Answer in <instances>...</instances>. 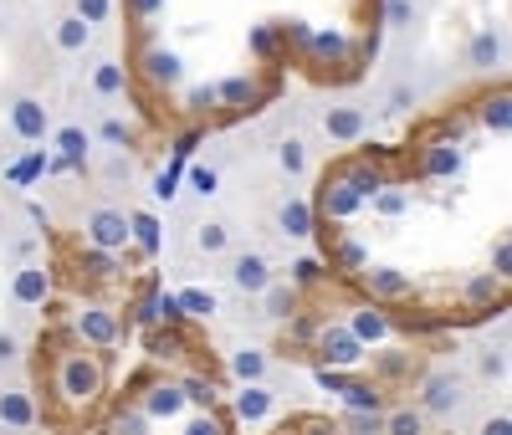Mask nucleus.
Wrapping results in <instances>:
<instances>
[{"label": "nucleus", "mask_w": 512, "mask_h": 435, "mask_svg": "<svg viewBox=\"0 0 512 435\" xmlns=\"http://www.w3.org/2000/svg\"><path fill=\"white\" fill-rule=\"evenodd\" d=\"M384 190V174L369 169V164H344L338 174H328V185L318 195V210L328 215V221H349L354 210H364L374 195Z\"/></svg>", "instance_id": "1"}, {"label": "nucleus", "mask_w": 512, "mask_h": 435, "mask_svg": "<svg viewBox=\"0 0 512 435\" xmlns=\"http://www.w3.org/2000/svg\"><path fill=\"white\" fill-rule=\"evenodd\" d=\"M0 108H6V123H11V134L21 139V144H47L52 139V103L41 98V93H31V87H21V82H6L0 87Z\"/></svg>", "instance_id": "2"}, {"label": "nucleus", "mask_w": 512, "mask_h": 435, "mask_svg": "<svg viewBox=\"0 0 512 435\" xmlns=\"http://www.w3.org/2000/svg\"><path fill=\"white\" fill-rule=\"evenodd\" d=\"M466 405H472V384H466V374L461 369H451V364H441V369H431L420 379V415L425 420H461L466 415Z\"/></svg>", "instance_id": "3"}, {"label": "nucleus", "mask_w": 512, "mask_h": 435, "mask_svg": "<svg viewBox=\"0 0 512 435\" xmlns=\"http://www.w3.org/2000/svg\"><path fill=\"white\" fill-rule=\"evenodd\" d=\"M57 395L72 410L98 405V395H103V364H98V354H82V348L62 354L57 359Z\"/></svg>", "instance_id": "4"}, {"label": "nucleus", "mask_w": 512, "mask_h": 435, "mask_svg": "<svg viewBox=\"0 0 512 435\" xmlns=\"http://www.w3.org/2000/svg\"><path fill=\"white\" fill-rule=\"evenodd\" d=\"M226 282L236 297H262L272 282H277V267L267 251H231L226 256Z\"/></svg>", "instance_id": "5"}, {"label": "nucleus", "mask_w": 512, "mask_h": 435, "mask_svg": "<svg viewBox=\"0 0 512 435\" xmlns=\"http://www.w3.org/2000/svg\"><path fill=\"white\" fill-rule=\"evenodd\" d=\"M82 246L118 256V251L128 246V210H118V205H93L88 215H82Z\"/></svg>", "instance_id": "6"}, {"label": "nucleus", "mask_w": 512, "mask_h": 435, "mask_svg": "<svg viewBox=\"0 0 512 435\" xmlns=\"http://www.w3.org/2000/svg\"><path fill=\"white\" fill-rule=\"evenodd\" d=\"M297 47H303L313 62H328V67H338V62H349V52H354V41L344 36V31H313L308 21H287L282 26Z\"/></svg>", "instance_id": "7"}, {"label": "nucleus", "mask_w": 512, "mask_h": 435, "mask_svg": "<svg viewBox=\"0 0 512 435\" xmlns=\"http://www.w3.org/2000/svg\"><path fill=\"white\" fill-rule=\"evenodd\" d=\"M52 302V272L41 261H21L11 272V308L16 313H41Z\"/></svg>", "instance_id": "8"}, {"label": "nucleus", "mask_w": 512, "mask_h": 435, "mask_svg": "<svg viewBox=\"0 0 512 435\" xmlns=\"http://www.w3.org/2000/svg\"><path fill=\"white\" fill-rule=\"evenodd\" d=\"M134 67H139V77H144L149 87H164V93L185 87V57H180L175 47H164V41H149Z\"/></svg>", "instance_id": "9"}, {"label": "nucleus", "mask_w": 512, "mask_h": 435, "mask_svg": "<svg viewBox=\"0 0 512 435\" xmlns=\"http://www.w3.org/2000/svg\"><path fill=\"white\" fill-rule=\"evenodd\" d=\"M318 128L333 139V144H359V139H369V128H374V113L369 108H359V103H333V108H323L318 113Z\"/></svg>", "instance_id": "10"}, {"label": "nucleus", "mask_w": 512, "mask_h": 435, "mask_svg": "<svg viewBox=\"0 0 512 435\" xmlns=\"http://www.w3.org/2000/svg\"><path fill=\"white\" fill-rule=\"evenodd\" d=\"M52 149L47 154H57L67 169H88L93 164V154H98V144H93V128L88 123H52V139H47Z\"/></svg>", "instance_id": "11"}, {"label": "nucleus", "mask_w": 512, "mask_h": 435, "mask_svg": "<svg viewBox=\"0 0 512 435\" xmlns=\"http://www.w3.org/2000/svg\"><path fill=\"white\" fill-rule=\"evenodd\" d=\"M47 36H52V52L57 57H93V47H98V31L88 26V21H77L72 11H57L52 16V26H47Z\"/></svg>", "instance_id": "12"}, {"label": "nucleus", "mask_w": 512, "mask_h": 435, "mask_svg": "<svg viewBox=\"0 0 512 435\" xmlns=\"http://www.w3.org/2000/svg\"><path fill=\"white\" fill-rule=\"evenodd\" d=\"M502 67H507V31L502 26H482L472 41H466V72L492 77Z\"/></svg>", "instance_id": "13"}, {"label": "nucleus", "mask_w": 512, "mask_h": 435, "mask_svg": "<svg viewBox=\"0 0 512 435\" xmlns=\"http://www.w3.org/2000/svg\"><path fill=\"white\" fill-rule=\"evenodd\" d=\"M72 333L88 348H113L118 343V313L103 308V302H82V308L72 313Z\"/></svg>", "instance_id": "14"}, {"label": "nucleus", "mask_w": 512, "mask_h": 435, "mask_svg": "<svg viewBox=\"0 0 512 435\" xmlns=\"http://www.w3.org/2000/svg\"><path fill=\"white\" fill-rule=\"evenodd\" d=\"M41 420L36 410V395L26 384H0V430H11V435H31Z\"/></svg>", "instance_id": "15"}, {"label": "nucleus", "mask_w": 512, "mask_h": 435, "mask_svg": "<svg viewBox=\"0 0 512 435\" xmlns=\"http://www.w3.org/2000/svg\"><path fill=\"white\" fill-rule=\"evenodd\" d=\"M88 98L93 103L128 98V67H123V57H113V52H98L93 57V67H88Z\"/></svg>", "instance_id": "16"}, {"label": "nucleus", "mask_w": 512, "mask_h": 435, "mask_svg": "<svg viewBox=\"0 0 512 435\" xmlns=\"http://www.w3.org/2000/svg\"><path fill=\"white\" fill-rule=\"evenodd\" d=\"M272 226H277L282 241H308L313 226H318V210H313L303 195H282L277 210H272Z\"/></svg>", "instance_id": "17"}, {"label": "nucleus", "mask_w": 512, "mask_h": 435, "mask_svg": "<svg viewBox=\"0 0 512 435\" xmlns=\"http://www.w3.org/2000/svg\"><path fill=\"white\" fill-rule=\"evenodd\" d=\"M318 359H323V369H354V364H364V343H354L349 328L323 323L318 328Z\"/></svg>", "instance_id": "18"}, {"label": "nucleus", "mask_w": 512, "mask_h": 435, "mask_svg": "<svg viewBox=\"0 0 512 435\" xmlns=\"http://www.w3.org/2000/svg\"><path fill=\"white\" fill-rule=\"evenodd\" d=\"M231 405H236V420H246V425H267V420L282 410V395H277L272 384H241Z\"/></svg>", "instance_id": "19"}, {"label": "nucleus", "mask_w": 512, "mask_h": 435, "mask_svg": "<svg viewBox=\"0 0 512 435\" xmlns=\"http://www.w3.org/2000/svg\"><path fill=\"white\" fill-rule=\"evenodd\" d=\"M195 236V251L200 256H231L236 251V221H231V215H205V221H195L190 226Z\"/></svg>", "instance_id": "20"}, {"label": "nucleus", "mask_w": 512, "mask_h": 435, "mask_svg": "<svg viewBox=\"0 0 512 435\" xmlns=\"http://www.w3.org/2000/svg\"><path fill=\"white\" fill-rule=\"evenodd\" d=\"M344 328H349V338H354V343H364V348H369V343H384V338H390V328H395V323H390V313H384L379 302H364V308H354V313H349V323H344Z\"/></svg>", "instance_id": "21"}, {"label": "nucleus", "mask_w": 512, "mask_h": 435, "mask_svg": "<svg viewBox=\"0 0 512 435\" xmlns=\"http://www.w3.org/2000/svg\"><path fill=\"white\" fill-rule=\"evenodd\" d=\"M359 277H364L369 302H400V297H410V272H400V267H364Z\"/></svg>", "instance_id": "22"}, {"label": "nucleus", "mask_w": 512, "mask_h": 435, "mask_svg": "<svg viewBox=\"0 0 512 435\" xmlns=\"http://www.w3.org/2000/svg\"><path fill=\"white\" fill-rule=\"evenodd\" d=\"M256 313H262V323H292L297 318V287L277 277L262 297H256Z\"/></svg>", "instance_id": "23"}, {"label": "nucleus", "mask_w": 512, "mask_h": 435, "mask_svg": "<svg viewBox=\"0 0 512 435\" xmlns=\"http://www.w3.org/2000/svg\"><path fill=\"white\" fill-rule=\"evenodd\" d=\"M216 98H221V108H246V113H256V108H262V82H256L251 72H236V77L216 82Z\"/></svg>", "instance_id": "24"}, {"label": "nucleus", "mask_w": 512, "mask_h": 435, "mask_svg": "<svg viewBox=\"0 0 512 435\" xmlns=\"http://www.w3.org/2000/svg\"><path fill=\"white\" fill-rule=\"evenodd\" d=\"M231 374L241 379V384H267V374H272V354L262 343H241L236 354H231Z\"/></svg>", "instance_id": "25"}, {"label": "nucleus", "mask_w": 512, "mask_h": 435, "mask_svg": "<svg viewBox=\"0 0 512 435\" xmlns=\"http://www.w3.org/2000/svg\"><path fill=\"white\" fill-rule=\"evenodd\" d=\"M134 154H123V149H98V185L103 190H123V185H134Z\"/></svg>", "instance_id": "26"}, {"label": "nucleus", "mask_w": 512, "mask_h": 435, "mask_svg": "<svg viewBox=\"0 0 512 435\" xmlns=\"http://www.w3.org/2000/svg\"><path fill=\"white\" fill-rule=\"evenodd\" d=\"M420 169L431 174V180H456V174L466 169V149L461 144H431L420 159Z\"/></svg>", "instance_id": "27"}, {"label": "nucleus", "mask_w": 512, "mask_h": 435, "mask_svg": "<svg viewBox=\"0 0 512 435\" xmlns=\"http://www.w3.org/2000/svg\"><path fill=\"white\" fill-rule=\"evenodd\" d=\"M272 159H277V169L287 174V180H303L308 174V139L303 134H282L272 144Z\"/></svg>", "instance_id": "28"}, {"label": "nucleus", "mask_w": 512, "mask_h": 435, "mask_svg": "<svg viewBox=\"0 0 512 435\" xmlns=\"http://www.w3.org/2000/svg\"><path fill=\"white\" fill-rule=\"evenodd\" d=\"M149 420H180L185 415V395H180V384H154L144 405H139Z\"/></svg>", "instance_id": "29"}, {"label": "nucleus", "mask_w": 512, "mask_h": 435, "mask_svg": "<svg viewBox=\"0 0 512 435\" xmlns=\"http://www.w3.org/2000/svg\"><path fill=\"white\" fill-rule=\"evenodd\" d=\"M128 241H134L144 256H159V251H164V226H159V215H149V210H134V215H128Z\"/></svg>", "instance_id": "30"}, {"label": "nucleus", "mask_w": 512, "mask_h": 435, "mask_svg": "<svg viewBox=\"0 0 512 435\" xmlns=\"http://www.w3.org/2000/svg\"><path fill=\"white\" fill-rule=\"evenodd\" d=\"M477 123L487 128L492 139H507V134H512V98L502 93V87H497V93H492V98L477 108Z\"/></svg>", "instance_id": "31"}, {"label": "nucleus", "mask_w": 512, "mask_h": 435, "mask_svg": "<svg viewBox=\"0 0 512 435\" xmlns=\"http://www.w3.org/2000/svg\"><path fill=\"white\" fill-rule=\"evenodd\" d=\"M93 144H108V149L134 154V128H128L123 118H113V113H98V123H93Z\"/></svg>", "instance_id": "32"}, {"label": "nucleus", "mask_w": 512, "mask_h": 435, "mask_svg": "<svg viewBox=\"0 0 512 435\" xmlns=\"http://www.w3.org/2000/svg\"><path fill=\"white\" fill-rule=\"evenodd\" d=\"M415 108H420V87H415V77L405 72V77L390 82V93H384V113H390V118H405V113H415Z\"/></svg>", "instance_id": "33"}, {"label": "nucleus", "mask_w": 512, "mask_h": 435, "mask_svg": "<svg viewBox=\"0 0 512 435\" xmlns=\"http://www.w3.org/2000/svg\"><path fill=\"white\" fill-rule=\"evenodd\" d=\"M185 180L195 200H216L221 195V164H185Z\"/></svg>", "instance_id": "34"}, {"label": "nucleus", "mask_w": 512, "mask_h": 435, "mask_svg": "<svg viewBox=\"0 0 512 435\" xmlns=\"http://www.w3.org/2000/svg\"><path fill=\"white\" fill-rule=\"evenodd\" d=\"M175 302H180L185 318H216L221 313V297L205 292V287H185V292H175Z\"/></svg>", "instance_id": "35"}, {"label": "nucleus", "mask_w": 512, "mask_h": 435, "mask_svg": "<svg viewBox=\"0 0 512 435\" xmlns=\"http://www.w3.org/2000/svg\"><path fill=\"white\" fill-rule=\"evenodd\" d=\"M41 174H47V149H26V154L6 169V180H11L16 190H26L31 180H41Z\"/></svg>", "instance_id": "36"}, {"label": "nucleus", "mask_w": 512, "mask_h": 435, "mask_svg": "<svg viewBox=\"0 0 512 435\" xmlns=\"http://www.w3.org/2000/svg\"><path fill=\"white\" fill-rule=\"evenodd\" d=\"M420 16V0H384V31H415Z\"/></svg>", "instance_id": "37"}, {"label": "nucleus", "mask_w": 512, "mask_h": 435, "mask_svg": "<svg viewBox=\"0 0 512 435\" xmlns=\"http://www.w3.org/2000/svg\"><path fill=\"white\" fill-rule=\"evenodd\" d=\"M77 21H88L93 31H103V26H113V16H118V0H72L67 6Z\"/></svg>", "instance_id": "38"}, {"label": "nucleus", "mask_w": 512, "mask_h": 435, "mask_svg": "<svg viewBox=\"0 0 512 435\" xmlns=\"http://www.w3.org/2000/svg\"><path fill=\"white\" fill-rule=\"evenodd\" d=\"M384 435H425V415H420V405L384 410Z\"/></svg>", "instance_id": "39"}, {"label": "nucleus", "mask_w": 512, "mask_h": 435, "mask_svg": "<svg viewBox=\"0 0 512 435\" xmlns=\"http://www.w3.org/2000/svg\"><path fill=\"white\" fill-rule=\"evenodd\" d=\"M477 374L482 379H492V384H502L507 379V338H497V343H487L482 354H477Z\"/></svg>", "instance_id": "40"}, {"label": "nucleus", "mask_w": 512, "mask_h": 435, "mask_svg": "<svg viewBox=\"0 0 512 435\" xmlns=\"http://www.w3.org/2000/svg\"><path fill=\"white\" fill-rule=\"evenodd\" d=\"M338 395H344V410H384V395L374 384H359V379H344Z\"/></svg>", "instance_id": "41"}, {"label": "nucleus", "mask_w": 512, "mask_h": 435, "mask_svg": "<svg viewBox=\"0 0 512 435\" xmlns=\"http://www.w3.org/2000/svg\"><path fill=\"white\" fill-rule=\"evenodd\" d=\"M349 435H384V410H344V425Z\"/></svg>", "instance_id": "42"}, {"label": "nucleus", "mask_w": 512, "mask_h": 435, "mask_svg": "<svg viewBox=\"0 0 512 435\" xmlns=\"http://www.w3.org/2000/svg\"><path fill=\"white\" fill-rule=\"evenodd\" d=\"M21 354H26V343L16 328H0V374H16L21 369Z\"/></svg>", "instance_id": "43"}, {"label": "nucleus", "mask_w": 512, "mask_h": 435, "mask_svg": "<svg viewBox=\"0 0 512 435\" xmlns=\"http://www.w3.org/2000/svg\"><path fill=\"white\" fill-rule=\"evenodd\" d=\"M287 282H292V287H313V282H323V261H318V256H297L292 267H287Z\"/></svg>", "instance_id": "44"}, {"label": "nucleus", "mask_w": 512, "mask_h": 435, "mask_svg": "<svg viewBox=\"0 0 512 435\" xmlns=\"http://www.w3.org/2000/svg\"><path fill=\"white\" fill-rule=\"evenodd\" d=\"M333 261H338V267H344V272H364V267H369V261H364V246H359V241H349V236L338 241Z\"/></svg>", "instance_id": "45"}, {"label": "nucleus", "mask_w": 512, "mask_h": 435, "mask_svg": "<svg viewBox=\"0 0 512 435\" xmlns=\"http://www.w3.org/2000/svg\"><path fill=\"white\" fill-rule=\"evenodd\" d=\"M82 267H88L93 277H118V256H113V251H88V246H82Z\"/></svg>", "instance_id": "46"}, {"label": "nucleus", "mask_w": 512, "mask_h": 435, "mask_svg": "<svg viewBox=\"0 0 512 435\" xmlns=\"http://www.w3.org/2000/svg\"><path fill=\"white\" fill-rule=\"evenodd\" d=\"M180 395H185V405H216V384H210V379H185L180 384Z\"/></svg>", "instance_id": "47"}, {"label": "nucleus", "mask_w": 512, "mask_h": 435, "mask_svg": "<svg viewBox=\"0 0 512 435\" xmlns=\"http://www.w3.org/2000/svg\"><path fill=\"white\" fill-rule=\"evenodd\" d=\"M374 210H379V215H405V210H410V190H390V185H384V190L374 195Z\"/></svg>", "instance_id": "48"}, {"label": "nucleus", "mask_w": 512, "mask_h": 435, "mask_svg": "<svg viewBox=\"0 0 512 435\" xmlns=\"http://www.w3.org/2000/svg\"><path fill=\"white\" fill-rule=\"evenodd\" d=\"M149 348H154V354H159V359H180V354H185V338H180L175 328H159Z\"/></svg>", "instance_id": "49"}, {"label": "nucleus", "mask_w": 512, "mask_h": 435, "mask_svg": "<svg viewBox=\"0 0 512 435\" xmlns=\"http://www.w3.org/2000/svg\"><path fill=\"white\" fill-rule=\"evenodd\" d=\"M190 108H195V113H216V108H221L216 82H195V87H190Z\"/></svg>", "instance_id": "50"}, {"label": "nucleus", "mask_w": 512, "mask_h": 435, "mask_svg": "<svg viewBox=\"0 0 512 435\" xmlns=\"http://www.w3.org/2000/svg\"><path fill=\"white\" fill-rule=\"evenodd\" d=\"M149 425H154V420H149L144 410H128V415L113 420V435H149Z\"/></svg>", "instance_id": "51"}, {"label": "nucleus", "mask_w": 512, "mask_h": 435, "mask_svg": "<svg viewBox=\"0 0 512 435\" xmlns=\"http://www.w3.org/2000/svg\"><path fill=\"white\" fill-rule=\"evenodd\" d=\"M507 272H512V241H507V236H497V246H492V277L502 282Z\"/></svg>", "instance_id": "52"}, {"label": "nucleus", "mask_w": 512, "mask_h": 435, "mask_svg": "<svg viewBox=\"0 0 512 435\" xmlns=\"http://www.w3.org/2000/svg\"><path fill=\"white\" fill-rule=\"evenodd\" d=\"M477 435H512V415H507V410H492V415L477 425Z\"/></svg>", "instance_id": "53"}, {"label": "nucleus", "mask_w": 512, "mask_h": 435, "mask_svg": "<svg viewBox=\"0 0 512 435\" xmlns=\"http://www.w3.org/2000/svg\"><path fill=\"white\" fill-rule=\"evenodd\" d=\"M497 287H502V282H497V277L487 272V277H472V282H466V297H472V302H487V297H492Z\"/></svg>", "instance_id": "54"}, {"label": "nucleus", "mask_w": 512, "mask_h": 435, "mask_svg": "<svg viewBox=\"0 0 512 435\" xmlns=\"http://www.w3.org/2000/svg\"><path fill=\"white\" fill-rule=\"evenodd\" d=\"M272 47H277V31H272V26H256V31H251V52H256V57H272Z\"/></svg>", "instance_id": "55"}, {"label": "nucleus", "mask_w": 512, "mask_h": 435, "mask_svg": "<svg viewBox=\"0 0 512 435\" xmlns=\"http://www.w3.org/2000/svg\"><path fill=\"white\" fill-rule=\"evenodd\" d=\"M128 11H134L139 21H159L169 6H164V0H128Z\"/></svg>", "instance_id": "56"}, {"label": "nucleus", "mask_w": 512, "mask_h": 435, "mask_svg": "<svg viewBox=\"0 0 512 435\" xmlns=\"http://www.w3.org/2000/svg\"><path fill=\"white\" fill-rule=\"evenodd\" d=\"M185 313H180V302H175V292H159V323H169V328H175Z\"/></svg>", "instance_id": "57"}, {"label": "nucleus", "mask_w": 512, "mask_h": 435, "mask_svg": "<svg viewBox=\"0 0 512 435\" xmlns=\"http://www.w3.org/2000/svg\"><path fill=\"white\" fill-rule=\"evenodd\" d=\"M185 435H226V430H221V420H216V415H195V420L185 425Z\"/></svg>", "instance_id": "58"}, {"label": "nucleus", "mask_w": 512, "mask_h": 435, "mask_svg": "<svg viewBox=\"0 0 512 435\" xmlns=\"http://www.w3.org/2000/svg\"><path fill=\"white\" fill-rule=\"evenodd\" d=\"M344 379H349L344 369H318V384L328 389V395H338V389H344Z\"/></svg>", "instance_id": "59"}, {"label": "nucleus", "mask_w": 512, "mask_h": 435, "mask_svg": "<svg viewBox=\"0 0 512 435\" xmlns=\"http://www.w3.org/2000/svg\"><path fill=\"white\" fill-rule=\"evenodd\" d=\"M308 435H344L338 425H308Z\"/></svg>", "instance_id": "60"}]
</instances>
